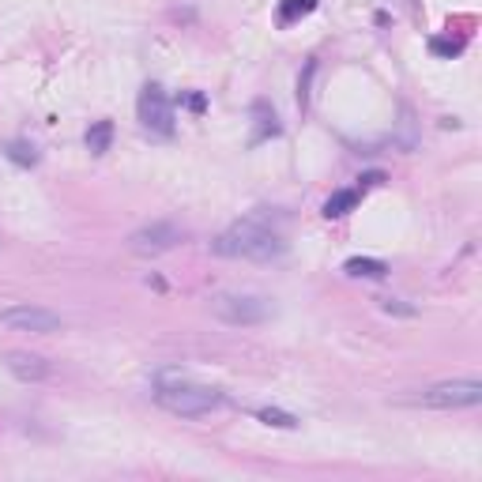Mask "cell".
Segmentation results:
<instances>
[{
  "label": "cell",
  "mask_w": 482,
  "mask_h": 482,
  "mask_svg": "<svg viewBox=\"0 0 482 482\" xmlns=\"http://www.w3.org/2000/svg\"><path fill=\"white\" fill-rule=\"evenodd\" d=\"M287 241H283L271 226H264L260 218H237L230 223L223 234L211 241L215 257H230V260H257V264H268V260H279Z\"/></svg>",
  "instance_id": "obj_1"
},
{
  "label": "cell",
  "mask_w": 482,
  "mask_h": 482,
  "mask_svg": "<svg viewBox=\"0 0 482 482\" xmlns=\"http://www.w3.org/2000/svg\"><path fill=\"white\" fill-rule=\"evenodd\" d=\"M155 403L170 414H181V419H204V414L218 411L226 403V396L218 388H207V385H192V381H159L155 388Z\"/></svg>",
  "instance_id": "obj_2"
},
{
  "label": "cell",
  "mask_w": 482,
  "mask_h": 482,
  "mask_svg": "<svg viewBox=\"0 0 482 482\" xmlns=\"http://www.w3.org/2000/svg\"><path fill=\"white\" fill-rule=\"evenodd\" d=\"M271 302L264 294H241V290H223L211 298V316L223 321L230 328H253V324H264L271 321Z\"/></svg>",
  "instance_id": "obj_3"
},
{
  "label": "cell",
  "mask_w": 482,
  "mask_h": 482,
  "mask_svg": "<svg viewBox=\"0 0 482 482\" xmlns=\"http://www.w3.org/2000/svg\"><path fill=\"white\" fill-rule=\"evenodd\" d=\"M414 403L422 407H437V411H459V407H478L482 403V381L475 377H459V381H441V385L422 388Z\"/></svg>",
  "instance_id": "obj_4"
},
{
  "label": "cell",
  "mask_w": 482,
  "mask_h": 482,
  "mask_svg": "<svg viewBox=\"0 0 482 482\" xmlns=\"http://www.w3.org/2000/svg\"><path fill=\"white\" fill-rule=\"evenodd\" d=\"M0 324L16 328V332H35V335H53V332H61V328H64L61 313L46 309V305H30V302H19V305L0 309Z\"/></svg>",
  "instance_id": "obj_5"
},
{
  "label": "cell",
  "mask_w": 482,
  "mask_h": 482,
  "mask_svg": "<svg viewBox=\"0 0 482 482\" xmlns=\"http://www.w3.org/2000/svg\"><path fill=\"white\" fill-rule=\"evenodd\" d=\"M181 241H185V226L162 218V223H147V226L132 230L128 249H132L136 257H162V253H170V249H178Z\"/></svg>",
  "instance_id": "obj_6"
},
{
  "label": "cell",
  "mask_w": 482,
  "mask_h": 482,
  "mask_svg": "<svg viewBox=\"0 0 482 482\" xmlns=\"http://www.w3.org/2000/svg\"><path fill=\"white\" fill-rule=\"evenodd\" d=\"M136 113H140V125L151 128V132H159V136L173 132V106H170V98L159 83H147L144 91H140Z\"/></svg>",
  "instance_id": "obj_7"
},
{
  "label": "cell",
  "mask_w": 482,
  "mask_h": 482,
  "mask_svg": "<svg viewBox=\"0 0 482 482\" xmlns=\"http://www.w3.org/2000/svg\"><path fill=\"white\" fill-rule=\"evenodd\" d=\"M4 366H8V373L16 381H23V385H42V381H49V373H53L49 362L42 354H30V350H8Z\"/></svg>",
  "instance_id": "obj_8"
},
{
  "label": "cell",
  "mask_w": 482,
  "mask_h": 482,
  "mask_svg": "<svg viewBox=\"0 0 482 482\" xmlns=\"http://www.w3.org/2000/svg\"><path fill=\"white\" fill-rule=\"evenodd\" d=\"M343 271H347V276H354V279H385L388 264H385V260H377V257H350L343 264Z\"/></svg>",
  "instance_id": "obj_9"
},
{
  "label": "cell",
  "mask_w": 482,
  "mask_h": 482,
  "mask_svg": "<svg viewBox=\"0 0 482 482\" xmlns=\"http://www.w3.org/2000/svg\"><path fill=\"white\" fill-rule=\"evenodd\" d=\"M358 200H362V189H339V192H332L324 200V218H343V215H350L358 207Z\"/></svg>",
  "instance_id": "obj_10"
},
{
  "label": "cell",
  "mask_w": 482,
  "mask_h": 482,
  "mask_svg": "<svg viewBox=\"0 0 482 482\" xmlns=\"http://www.w3.org/2000/svg\"><path fill=\"white\" fill-rule=\"evenodd\" d=\"M83 140H87V151H91V155H106L109 144H113V121H94Z\"/></svg>",
  "instance_id": "obj_11"
},
{
  "label": "cell",
  "mask_w": 482,
  "mask_h": 482,
  "mask_svg": "<svg viewBox=\"0 0 482 482\" xmlns=\"http://www.w3.org/2000/svg\"><path fill=\"white\" fill-rule=\"evenodd\" d=\"M4 159L16 162V166H23V170H30V166H38V147L27 144V140H8V144H4Z\"/></svg>",
  "instance_id": "obj_12"
},
{
  "label": "cell",
  "mask_w": 482,
  "mask_h": 482,
  "mask_svg": "<svg viewBox=\"0 0 482 482\" xmlns=\"http://www.w3.org/2000/svg\"><path fill=\"white\" fill-rule=\"evenodd\" d=\"M253 109H257V121H260L257 132H253V144H260V140H268V136H279V132H283V128H279V117H276V109H268L264 102H257Z\"/></svg>",
  "instance_id": "obj_13"
},
{
  "label": "cell",
  "mask_w": 482,
  "mask_h": 482,
  "mask_svg": "<svg viewBox=\"0 0 482 482\" xmlns=\"http://www.w3.org/2000/svg\"><path fill=\"white\" fill-rule=\"evenodd\" d=\"M316 4H321V0H283V4H279V23H283V27L298 23V19L309 16Z\"/></svg>",
  "instance_id": "obj_14"
},
{
  "label": "cell",
  "mask_w": 482,
  "mask_h": 482,
  "mask_svg": "<svg viewBox=\"0 0 482 482\" xmlns=\"http://www.w3.org/2000/svg\"><path fill=\"white\" fill-rule=\"evenodd\" d=\"M257 419L264 422V426H276V430H298V419L287 414V411H279V407H260Z\"/></svg>",
  "instance_id": "obj_15"
},
{
  "label": "cell",
  "mask_w": 482,
  "mask_h": 482,
  "mask_svg": "<svg viewBox=\"0 0 482 482\" xmlns=\"http://www.w3.org/2000/svg\"><path fill=\"white\" fill-rule=\"evenodd\" d=\"M430 53H437V57L452 61L464 53V38H430Z\"/></svg>",
  "instance_id": "obj_16"
},
{
  "label": "cell",
  "mask_w": 482,
  "mask_h": 482,
  "mask_svg": "<svg viewBox=\"0 0 482 482\" xmlns=\"http://www.w3.org/2000/svg\"><path fill=\"white\" fill-rule=\"evenodd\" d=\"M313 72H316V64L309 61V64H305V80L298 83V106H302V109L309 106V91H305V87H309V75H313Z\"/></svg>",
  "instance_id": "obj_17"
},
{
  "label": "cell",
  "mask_w": 482,
  "mask_h": 482,
  "mask_svg": "<svg viewBox=\"0 0 482 482\" xmlns=\"http://www.w3.org/2000/svg\"><path fill=\"white\" fill-rule=\"evenodd\" d=\"M385 313H396V316H414V305H403L400 298H385Z\"/></svg>",
  "instance_id": "obj_18"
},
{
  "label": "cell",
  "mask_w": 482,
  "mask_h": 482,
  "mask_svg": "<svg viewBox=\"0 0 482 482\" xmlns=\"http://www.w3.org/2000/svg\"><path fill=\"white\" fill-rule=\"evenodd\" d=\"M185 102H189V109H192V113H204V109H207V98H204V94H189V98H185Z\"/></svg>",
  "instance_id": "obj_19"
},
{
  "label": "cell",
  "mask_w": 482,
  "mask_h": 482,
  "mask_svg": "<svg viewBox=\"0 0 482 482\" xmlns=\"http://www.w3.org/2000/svg\"><path fill=\"white\" fill-rule=\"evenodd\" d=\"M362 185H381V181H385V173H366V178H358Z\"/></svg>",
  "instance_id": "obj_20"
}]
</instances>
